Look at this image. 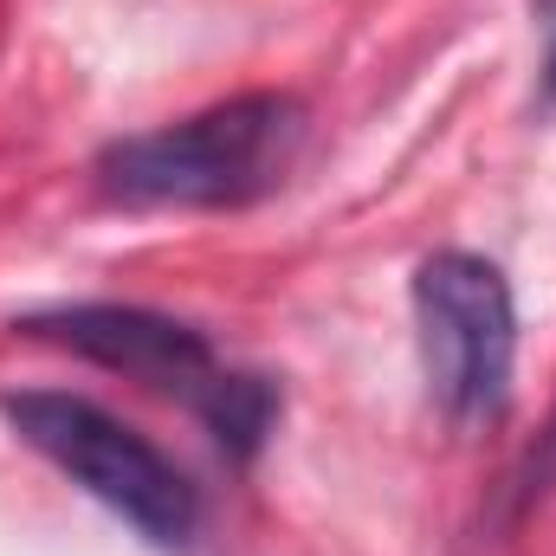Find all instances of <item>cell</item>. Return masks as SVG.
Returning a JSON list of instances; mask_svg holds the SVG:
<instances>
[{
	"mask_svg": "<svg viewBox=\"0 0 556 556\" xmlns=\"http://www.w3.org/2000/svg\"><path fill=\"white\" fill-rule=\"evenodd\" d=\"M304 124V104L285 91L227 98L168 130L111 142L98 155V188L124 207H247L291 175Z\"/></svg>",
	"mask_w": 556,
	"mask_h": 556,
	"instance_id": "6da1fadb",
	"label": "cell"
},
{
	"mask_svg": "<svg viewBox=\"0 0 556 556\" xmlns=\"http://www.w3.org/2000/svg\"><path fill=\"white\" fill-rule=\"evenodd\" d=\"M551 485H556V427L544 433V446H538V459L525 472V492H551Z\"/></svg>",
	"mask_w": 556,
	"mask_h": 556,
	"instance_id": "5b68a950",
	"label": "cell"
},
{
	"mask_svg": "<svg viewBox=\"0 0 556 556\" xmlns=\"http://www.w3.org/2000/svg\"><path fill=\"white\" fill-rule=\"evenodd\" d=\"M20 330L85 356V363H104L117 376H137L155 395H175L181 408H194L207 420V433L233 459H253L266 446V433H273V415H278L273 382L227 369L207 350L201 330H188V324H175L162 311H142V304H59V311H33Z\"/></svg>",
	"mask_w": 556,
	"mask_h": 556,
	"instance_id": "7a4b0ae2",
	"label": "cell"
},
{
	"mask_svg": "<svg viewBox=\"0 0 556 556\" xmlns=\"http://www.w3.org/2000/svg\"><path fill=\"white\" fill-rule=\"evenodd\" d=\"M551 91H556V59H551Z\"/></svg>",
	"mask_w": 556,
	"mask_h": 556,
	"instance_id": "8992f818",
	"label": "cell"
},
{
	"mask_svg": "<svg viewBox=\"0 0 556 556\" xmlns=\"http://www.w3.org/2000/svg\"><path fill=\"white\" fill-rule=\"evenodd\" d=\"M420 369L440 415L472 427L492 420L511 395L518 363V304L511 285L479 253H433L415 273Z\"/></svg>",
	"mask_w": 556,
	"mask_h": 556,
	"instance_id": "277c9868",
	"label": "cell"
},
{
	"mask_svg": "<svg viewBox=\"0 0 556 556\" xmlns=\"http://www.w3.org/2000/svg\"><path fill=\"white\" fill-rule=\"evenodd\" d=\"M0 415L39 459H52L72 485H85L98 505H111L124 525H137L149 544H162V551L194 544V531H201L194 485L181 479L175 459H162L142 440L130 420H117L111 408H98L85 395H65V389L0 395Z\"/></svg>",
	"mask_w": 556,
	"mask_h": 556,
	"instance_id": "3957f363",
	"label": "cell"
}]
</instances>
